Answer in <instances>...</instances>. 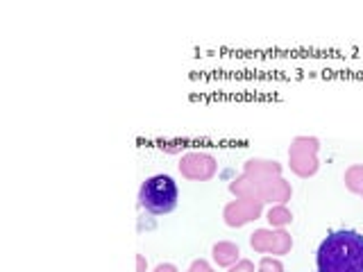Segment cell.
I'll use <instances>...</instances> for the list:
<instances>
[{
    "label": "cell",
    "instance_id": "6da1fadb",
    "mask_svg": "<svg viewBox=\"0 0 363 272\" xmlns=\"http://www.w3.org/2000/svg\"><path fill=\"white\" fill-rule=\"evenodd\" d=\"M318 272H363V236L352 230L332 232L318 247Z\"/></svg>",
    "mask_w": 363,
    "mask_h": 272
},
{
    "label": "cell",
    "instance_id": "7a4b0ae2",
    "mask_svg": "<svg viewBox=\"0 0 363 272\" xmlns=\"http://www.w3.org/2000/svg\"><path fill=\"white\" fill-rule=\"evenodd\" d=\"M139 200L155 215L170 213L177 207V184L168 175H155L141 186Z\"/></svg>",
    "mask_w": 363,
    "mask_h": 272
}]
</instances>
